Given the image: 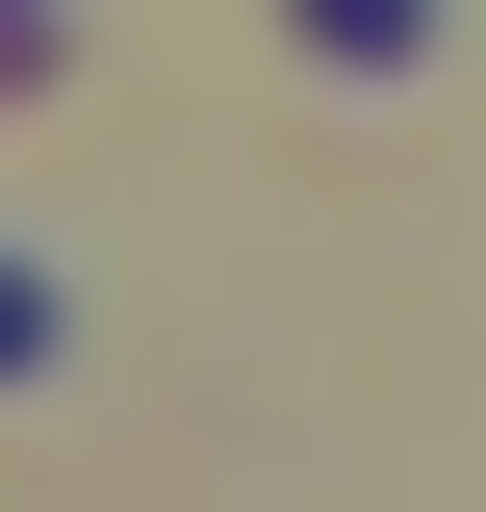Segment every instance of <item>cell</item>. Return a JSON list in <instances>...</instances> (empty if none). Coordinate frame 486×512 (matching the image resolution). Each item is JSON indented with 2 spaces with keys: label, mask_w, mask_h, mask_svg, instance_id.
<instances>
[{
  "label": "cell",
  "mask_w": 486,
  "mask_h": 512,
  "mask_svg": "<svg viewBox=\"0 0 486 512\" xmlns=\"http://www.w3.org/2000/svg\"><path fill=\"white\" fill-rule=\"evenodd\" d=\"M307 52H359V77H410V52H435V0H307Z\"/></svg>",
  "instance_id": "cell-1"
},
{
  "label": "cell",
  "mask_w": 486,
  "mask_h": 512,
  "mask_svg": "<svg viewBox=\"0 0 486 512\" xmlns=\"http://www.w3.org/2000/svg\"><path fill=\"white\" fill-rule=\"evenodd\" d=\"M26 359H52V282H26V256H0V384H26Z\"/></svg>",
  "instance_id": "cell-2"
}]
</instances>
